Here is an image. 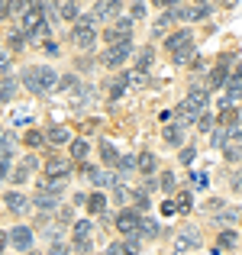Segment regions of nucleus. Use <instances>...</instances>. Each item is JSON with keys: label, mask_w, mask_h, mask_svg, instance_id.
Returning a JSON list of instances; mask_svg holds the SVG:
<instances>
[{"label": "nucleus", "mask_w": 242, "mask_h": 255, "mask_svg": "<svg viewBox=\"0 0 242 255\" xmlns=\"http://www.w3.org/2000/svg\"><path fill=\"white\" fill-rule=\"evenodd\" d=\"M174 207H178V213H187V210H191V194H187V191H181L178 194V197H174Z\"/></svg>", "instance_id": "nucleus-27"}, {"label": "nucleus", "mask_w": 242, "mask_h": 255, "mask_svg": "<svg viewBox=\"0 0 242 255\" xmlns=\"http://www.w3.org/2000/svg\"><path fill=\"white\" fill-rule=\"evenodd\" d=\"M87 174V181H94L97 187H117V178L113 174H107V171H97V168H84Z\"/></svg>", "instance_id": "nucleus-14"}, {"label": "nucleus", "mask_w": 242, "mask_h": 255, "mask_svg": "<svg viewBox=\"0 0 242 255\" xmlns=\"http://www.w3.org/2000/svg\"><path fill=\"white\" fill-rule=\"evenodd\" d=\"M120 91H126V75H123V78H117V81L110 84V97L117 100V97H120Z\"/></svg>", "instance_id": "nucleus-35"}, {"label": "nucleus", "mask_w": 242, "mask_h": 255, "mask_svg": "<svg viewBox=\"0 0 242 255\" xmlns=\"http://www.w3.org/2000/svg\"><path fill=\"white\" fill-rule=\"evenodd\" d=\"M161 187L171 194V191H174V174H161Z\"/></svg>", "instance_id": "nucleus-39"}, {"label": "nucleus", "mask_w": 242, "mask_h": 255, "mask_svg": "<svg viewBox=\"0 0 242 255\" xmlns=\"http://www.w3.org/2000/svg\"><path fill=\"white\" fill-rule=\"evenodd\" d=\"M94 126H97V123H94V120H87V123H81V132H94Z\"/></svg>", "instance_id": "nucleus-48"}, {"label": "nucleus", "mask_w": 242, "mask_h": 255, "mask_svg": "<svg viewBox=\"0 0 242 255\" xmlns=\"http://www.w3.org/2000/svg\"><path fill=\"white\" fill-rule=\"evenodd\" d=\"M87 210H91V213H104V210H107V197H104V194H94V197H87Z\"/></svg>", "instance_id": "nucleus-25"}, {"label": "nucleus", "mask_w": 242, "mask_h": 255, "mask_svg": "<svg viewBox=\"0 0 242 255\" xmlns=\"http://www.w3.org/2000/svg\"><path fill=\"white\" fill-rule=\"evenodd\" d=\"M142 223H145V220L139 217L136 210H123V213L117 217V226H120V233H123L126 239L136 236V233H142Z\"/></svg>", "instance_id": "nucleus-5"}, {"label": "nucleus", "mask_w": 242, "mask_h": 255, "mask_svg": "<svg viewBox=\"0 0 242 255\" xmlns=\"http://www.w3.org/2000/svg\"><path fill=\"white\" fill-rule=\"evenodd\" d=\"M174 16L178 19H200V16H207L210 13V6L207 3H197V6H187V3H174Z\"/></svg>", "instance_id": "nucleus-7"}, {"label": "nucleus", "mask_w": 242, "mask_h": 255, "mask_svg": "<svg viewBox=\"0 0 242 255\" xmlns=\"http://www.w3.org/2000/svg\"><path fill=\"white\" fill-rule=\"evenodd\" d=\"M194 246H200V233L184 230V233H178V236H174V252H178V255H184L187 249H194Z\"/></svg>", "instance_id": "nucleus-9"}, {"label": "nucleus", "mask_w": 242, "mask_h": 255, "mask_svg": "<svg viewBox=\"0 0 242 255\" xmlns=\"http://www.w3.org/2000/svg\"><path fill=\"white\" fill-rule=\"evenodd\" d=\"M174 210H178V207H174V200H168V204H165V207H161V213H165V217H171V213H174Z\"/></svg>", "instance_id": "nucleus-45"}, {"label": "nucleus", "mask_w": 242, "mask_h": 255, "mask_svg": "<svg viewBox=\"0 0 242 255\" xmlns=\"http://www.w3.org/2000/svg\"><path fill=\"white\" fill-rule=\"evenodd\" d=\"M132 165H136V162H132V155H123V158H120V171H129Z\"/></svg>", "instance_id": "nucleus-41"}, {"label": "nucleus", "mask_w": 242, "mask_h": 255, "mask_svg": "<svg viewBox=\"0 0 242 255\" xmlns=\"http://www.w3.org/2000/svg\"><path fill=\"white\" fill-rule=\"evenodd\" d=\"M58 200H62V194H52V191H39L36 194V207H39V210H55V207H58Z\"/></svg>", "instance_id": "nucleus-16"}, {"label": "nucleus", "mask_w": 242, "mask_h": 255, "mask_svg": "<svg viewBox=\"0 0 242 255\" xmlns=\"http://www.w3.org/2000/svg\"><path fill=\"white\" fill-rule=\"evenodd\" d=\"M191 184L194 187H207V174H191Z\"/></svg>", "instance_id": "nucleus-42"}, {"label": "nucleus", "mask_w": 242, "mask_h": 255, "mask_svg": "<svg viewBox=\"0 0 242 255\" xmlns=\"http://www.w3.org/2000/svg\"><path fill=\"white\" fill-rule=\"evenodd\" d=\"M145 10H149V6H145V3H132V6H129L132 19H142V16H145Z\"/></svg>", "instance_id": "nucleus-38"}, {"label": "nucleus", "mask_w": 242, "mask_h": 255, "mask_svg": "<svg viewBox=\"0 0 242 255\" xmlns=\"http://www.w3.org/2000/svg\"><path fill=\"white\" fill-rule=\"evenodd\" d=\"M155 155H152V152H142V155H139V171H142V174H152V171H155Z\"/></svg>", "instance_id": "nucleus-23"}, {"label": "nucleus", "mask_w": 242, "mask_h": 255, "mask_svg": "<svg viewBox=\"0 0 242 255\" xmlns=\"http://www.w3.org/2000/svg\"><path fill=\"white\" fill-rule=\"evenodd\" d=\"M45 52H49V55H58V52H62V49H58L55 42H45Z\"/></svg>", "instance_id": "nucleus-47"}, {"label": "nucleus", "mask_w": 242, "mask_h": 255, "mask_svg": "<svg viewBox=\"0 0 242 255\" xmlns=\"http://www.w3.org/2000/svg\"><path fill=\"white\" fill-rule=\"evenodd\" d=\"M23 142H26V149H39V145H42V132H39V129L26 132V139H23Z\"/></svg>", "instance_id": "nucleus-31"}, {"label": "nucleus", "mask_w": 242, "mask_h": 255, "mask_svg": "<svg viewBox=\"0 0 242 255\" xmlns=\"http://www.w3.org/2000/svg\"><path fill=\"white\" fill-rule=\"evenodd\" d=\"M165 142H171V145H181V142H184V132H181L178 126H165Z\"/></svg>", "instance_id": "nucleus-26"}, {"label": "nucleus", "mask_w": 242, "mask_h": 255, "mask_svg": "<svg viewBox=\"0 0 242 255\" xmlns=\"http://www.w3.org/2000/svg\"><path fill=\"white\" fill-rule=\"evenodd\" d=\"M75 84H78V78L71 75V78H62V84H58V87H65V91H71V87H75Z\"/></svg>", "instance_id": "nucleus-44"}, {"label": "nucleus", "mask_w": 242, "mask_h": 255, "mask_svg": "<svg viewBox=\"0 0 242 255\" xmlns=\"http://www.w3.org/2000/svg\"><path fill=\"white\" fill-rule=\"evenodd\" d=\"M107 255H126V249H123V246H110V249H107Z\"/></svg>", "instance_id": "nucleus-46"}, {"label": "nucleus", "mask_w": 242, "mask_h": 255, "mask_svg": "<svg viewBox=\"0 0 242 255\" xmlns=\"http://www.w3.org/2000/svg\"><path fill=\"white\" fill-rule=\"evenodd\" d=\"M68 136H71V132L65 129V126H52V129L45 132V139H49L52 145H62V142H68Z\"/></svg>", "instance_id": "nucleus-19"}, {"label": "nucleus", "mask_w": 242, "mask_h": 255, "mask_svg": "<svg viewBox=\"0 0 242 255\" xmlns=\"http://www.w3.org/2000/svg\"><path fill=\"white\" fill-rule=\"evenodd\" d=\"M10 243L16 246V249L26 252L32 246V230H29V226H13V230H10Z\"/></svg>", "instance_id": "nucleus-11"}, {"label": "nucleus", "mask_w": 242, "mask_h": 255, "mask_svg": "<svg viewBox=\"0 0 242 255\" xmlns=\"http://www.w3.org/2000/svg\"><path fill=\"white\" fill-rule=\"evenodd\" d=\"M23 84L29 87L32 94H49V91H55V87L62 84V78H58L52 68L36 65V68H26V71H23Z\"/></svg>", "instance_id": "nucleus-1"}, {"label": "nucleus", "mask_w": 242, "mask_h": 255, "mask_svg": "<svg viewBox=\"0 0 242 255\" xmlns=\"http://www.w3.org/2000/svg\"><path fill=\"white\" fill-rule=\"evenodd\" d=\"M233 100H242V71L230 75V81H226V104H233Z\"/></svg>", "instance_id": "nucleus-12"}, {"label": "nucleus", "mask_w": 242, "mask_h": 255, "mask_svg": "<svg viewBox=\"0 0 242 255\" xmlns=\"http://www.w3.org/2000/svg\"><path fill=\"white\" fill-rule=\"evenodd\" d=\"M91 236V220H81V223H75V239H87Z\"/></svg>", "instance_id": "nucleus-32"}, {"label": "nucleus", "mask_w": 242, "mask_h": 255, "mask_svg": "<svg viewBox=\"0 0 242 255\" xmlns=\"http://www.w3.org/2000/svg\"><path fill=\"white\" fill-rule=\"evenodd\" d=\"M152 65V49H145V52H139V75H142L145 68Z\"/></svg>", "instance_id": "nucleus-36"}, {"label": "nucleus", "mask_w": 242, "mask_h": 255, "mask_svg": "<svg viewBox=\"0 0 242 255\" xmlns=\"http://www.w3.org/2000/svg\"><path fill=\"white\" fill-rule=\"evenodd\" d=\"M75 252H78V255L91 252V243H87V239H78V243H75Z\"/></svg>", "instance_id": "nucleus-40"}, {"label": "nucleus", "mask_w": 242, "mask_h": 255, "mask_svg": "<svg viewBox=\"0 0 242 255\" xmlns=\"http://www.w3.org/2000/svg\"><path fill=\"white\" fill-rule=\"evenodd\" d=\"M55 10H58L62 19H68V23L75 19V23H78V3H55Z\"/></svg>", "instance_id": "nucleus-21"}, {"label": "nucleus", "mask_w": 242, "mask_h": 255, "mask_svg": "<svg viewBox=\"0 0 242 255\" xmlns=\"http://www.w3.org/2000/svg\"><path fill=\"white\" fill-rule=\"evenodd\" d=\"M236 123H239V113L233 110V107H226V110L220 113V126H223V132H233V129H236Z\"/></svg>", "instance_id": "nucleus-17"}, {"label": "nucleus", "mask_w": 242, "mask_h": 255, "mask_svg": "<svg viewBox=\"0 0 242 255\" xmlns=\"http://www.w3.org/2000/svg\"><path fill=\"white\" fill-rule=\"evenodd\" d=\"M171 58H174V65H187L194 58V45H191V49H184V52H178V55H171Z\"/></svg>", "instance_id": "nucleus-34"}, {"label": "nucleus", "mask_w": 242, "mask_h": 255, "mask_svg": "<svg viewBox=\"0 0 242 255\" xmlns=\"http://www.w3.org/2000/svg\"><path fill=\"white\" fill-rule=\"evenodd\" d=\"M3 204H6V210H10V213H23V210H29V200H26L23 194H16V191L6 194Z\"/></svg>", "instance_id": "nucleus-15"}, {"label": "nucleus", "mask_w": 242, "mask_h": 255, "mask_svg": "<svg viewBox=\"0 0 242 255\" xmlns=\"http://www.w3.org/2000/svg\"><path fill=\"white\" fill-rule=\"evenodd\" d=\"M129 29H132L129 19H120L117 26H110V29L104 32V36H107V42H110V45H120V42H129Z\"/></svg>", "instance_id": "nucleus-6"}, {"label": "nucleus", "mask_w": 242, "mask_h": 255, "mask_svg": "<svg viewBox=\"0 0 242 255\" xmlns=\"http://www.w3.org/2000/svg\"><path fill=\"white\" fill-rule=\"evenodd\" d=\"M52 255H65V246H62V243H55V246H52Z\"/></svg>", "instance_id": "nucleus-49"}, {"label": "nucleus", "mask_w": 242, "mask_h": 255, "mask_svg": "<svg viewBox=\"0 0 242 255\" xmlns=\"http://www.w3.org/2000/svg\"><path fill=\"white\" fill-rule=\"evenodd\" d=\"M123 249H126V255H139L142 252V243L136 236H129V239H123Z\"/></svg>", "instance_id": "nucleus-30"}, {"label": "nucleus", "mask_w": 242, "mask_h": 255, "mask_svg": "<svg viewBox=\"0 0 242 255\" xmlns=\"http://www.w3.org/2000/svg\"><path fill=\"white\" fill-rule=\"evenodd\" d=\"M13 152H16V139H13V132L6 129V132H3V165L13 162Z\"/></svg>", "instance_id": "nucleus-20"}, {"label": "nucleus", "mask_w": 242, "mask_h": 255, "mask_svg": "<svg viewBox=\"0 0 242 255\" xmlns=\"http://www.w3.org/2000/svg\"><path fill=\"white\" fill-rule=\"evenodd\" d=\"M75 255H78V252H75Z\"/></svg>", "instance_id": "nucleus-50"}, {"label": "nucleus", "mask_w": 242, "mask_h": 255, "mask_svg": "<svg viewBox=\"0 0 242 255\" xmlns=\"http://www.w3.org/2000/svg\"><path fill=\"white\" fill-rule=\"evenodd\" d=\"M65 174H71V162H68V158H49V162H45V178L62 181Z\"/></svg>", "instance_id": "nucleus-8"}, {"label": "nucleus", "mask_w": 242, "mask_h": 255, "mask_svg": "<svg viewBox=\"0 0 242 255\" xmlns=\"http://www.w3.org/2000/svg\"><path fill=\"white\" fill-rule=\"evenodd\" d=\"M204 107H207V94L204 91H191L187 94V100H181L178 110H174V123H197L200 117H204Z\"/></svg>", "instance_id": "nucleus-2"}, {"label": "nucleus", "mask_w": 242, "mask_h": 255, "mask_svg": "<svg viewBox=\"0 0 242 255\" xmlns=\"http://www.w3.org/2000/svg\"><path fill=\"white\" fill-rule=\"evenodd\" d=\"M13 97H16V81H13V75H6V78H3V100L10 104Z\"/></svg>", "instance_id": "nucleus-28"}, {"label": "nucleus", "mask_w": 242, "mask_h": 255, "mask_svg": "<svg viewBox=\"0 0 242 255\" xmlns=\"http://www.w3.org/2000/svg\"><path fill=\"white\" fill-rule=\"evenodd\" d=\"M197 126H200V129H204V132H207V129H210V126H213V117H207V113H204V117H200V120H197Z\"/></svg>", "instance_id": "nucleus-43"}, {"label": "nucleus", "mask_w": 242, "mask_h": 255, "mask_svg": "<svg viewBox=\"0 0 242 255\" xmlns=\"http://www.w3.org/2000/svg\"><path fill=\"white\" fill-rule=\"evenodd\" d=\"M36 168H39V162H36V158H32V155H26L23 162H19V168L13 171V178H10V181H19V184H23V181L29 178V174L36 171Z\"/></svg>", "instance_id": "nucleus-13"}, {"label": "nucleus", "mask_w": 242, "mask_h": 255, "mask_svg": "<svg viewBox=\"0 0 242 255\" xmlns=\"http://www.w3.org/2000/svg\"><path fill=\"white\" fill-rule=\"evenodd\" d=\"M223 81H230V75H226V65H220V68L210 75V87H220Z\"/></svg>", "instance_id": "nucleus-29"}, {"label": "nucleus", "mask_w": 242, "mask_h": 255, "mask_svg": "<svg viewBox=\"0 0 242 255\" xmlns=\"http://www.w3.org/2000/svg\"><path fill=\"white\" fill-rule=\"evenodd\" d=\"M87 152H91V149H87L84 139H75V142H71V158H75V162H84Z\"/></svg>", "instance_id": "nucleus-24"}, {"label": "nucleus", "mask_w": 242, "mask_h": 255, "mask_svg": "<svg viewBox=\"0 0 242 255\" xmlns=\"http://www.w3.org/2000/svg\"><path fill=\"white\" fill-rule=\"evenodd\" d=\"M100 155H104L107 165H117V168H120V155H117V149H113L110 142H100Z\"/></svg>", "instance_id": "nucleus-22"}, {"label": "nucleus", "mask_w": 242, "mask_h": 255, "mask_svg": "<svg viewBox=\"0 0 242 255\" xmlns=\"http://www.w3.org/2000/svg\"><path fill=\"white\" fill-rule=\"evenodd\" d=\"M117 13H120V3H107L104 0V3L94 6V19H107V16H117Z\"/></svg>", "instance_id": "nucleus-18"}, {"label": "nucleus", "mask_w": 242, "mask_h": 255, "mask_svg": "<svg viewBox=\"0 0 242 255\" xmlns=\"http://www.w3.org/2000/svg\"><path fill=\"white\" fill-rule=\"evenodd\" d=\"M71 39L81 45V49H91L94 42H97V19L94 16H84L75 23V29H71Z\"/></svg>", "instance_id": "nucleus-3"}, {"label": "nucleus", "mask_w": 242, "mask_h": 255, "mask_svg": "<svg viewBox=\"0 0 242 255\" xmlns=\"http://www.w3.org/2000/svg\"><path fill=\"white\" fill-rule=\"evenodd\" d=\"M194 45V36L187 29H181V32H171L168 36V49H171V55H178V52H184V49H191Z\"/></svg>", "instance_id": "nucleus-10"}, {"label": "nucleus", "mask_w": 242, "mask_h": 255, "mask_svg": "<svg viewBox=\"0 0 242 255\" xmlns=\"http://www.w3.org/2000/svg\"><path fill=\"white\" fill-rule=\"evenodd\" d=\"M220 246H223V249H233V246H236V233L223 230V233H220Z\"/></svg>", "instance_id": "nucleus-33"}, {"label": "nucleus", "mask_w": 242, "mask_h": 255, "mask_svg": "<svg viewBox=\"0 0 242 255\" xmlns=\"http://www.w3.org/2000/svg\"><path fill=\"white\" fill-rule=\"evenodd\" d=\"M129 55H132V42H120V45H110V49L100 55V62H104L107 68H120Z\"/></svg>", "instance_id": "nucleus-4"}, {"label": "nucleus", "mask_w": 242, "mask_h": 255, "mask_svg": "<svg viewBox=\"0 0 242 255\" xmlns=\"http://www.w3.org/2000/svg\"><path fill=\"white\" fill-rule=\"evenodd\" d=\"M142 236L155 239V236H158V223H152V220H145V223H142Z\"/></svg>", "instance_id": "nucleus-37"}]
</instances>
